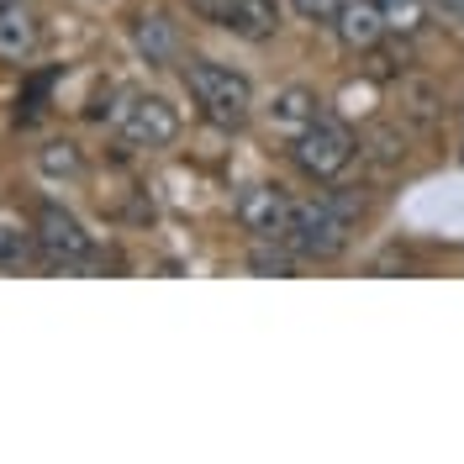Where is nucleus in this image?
<instances>
[{"instance_id":"nucleus-1","label":"nucleus","mask_w":464,"mask_h":464,"mask_svg":"<svg viewBox=\"0 0 464 464\" xmlns=\"http://www.w3.org/2000/svg\"><path fill=\"white\" fill-rule=\"evenodd\" d=\"M185 90H190V101L201 106V116L211 127L237 132V127L254 116V85H248V74H237L227 63L190 58V63H185Z\"/></svg>"},{"instance_id":"nucleus-2","label":"nucleus","mask_w":464,"mask_h":464,"mask_svg":"<svg viewBox=\"0 0 464 464\" xmlns=\"http://www.w3.org/2000/svg\"><path fill=\"white\" fill-rule=\"evenodd\" d=\"M353 211L359 206L343 196H317V201H295L290 217V254L295 259H338L348 248V232H353Z\"/></svg>"},{"instance_id":"nucleus-3","label":"nucleus","mask_w":464,"mask_h":464,"mask_svg":"<svg viewBox=\"0 0 464 464\" xmlns=\"http://www.w3.org/2000/svg\"><path fill=\"white\" fill-rule=\"evenodd\" d=\"M353 153H359V138L348 132L343 121H333V116H317L301 138H290V164L306 179H317V185H333L353 164Z\"/></svg>"},{"instance_id":"nucleus-4","label":"nucleus","mask_w":464,"mask_h":464,"mask_svg":"<svg viewBox=\"0 0 464 464\" xmlns=\"http://www.w3.org/2000/svg\"><path fill=\"white\" fill-rule=\"evenodd\" d=\"M116 127L132 148H169L179 138V111L164 95H127V106L116 111Z\"/></svg>"},{"instance_id":"nucleus-5","label":"nucleus","mask_w":464,"mask_h":464,"mask_svg":"<svg viewBox=\"0 0 464 464\" xmlns=\"http://www.w3.org/2000/svg\"><path fill=\"white\" fill-rule=\"evenodd\" d=\"M232 211H237V227L254 232L259 243H285L290 217H295V201L285 196V185H248Z\"/></svg>"},{"instance_id":"nucleus-6","label":"nucleus","mask_w":464,"mask_h":464,"mask_svg":"<svg viewBox=\"0 0 464 464\" xmlns=\"http://www.w3.org/2000/svg\"><path fill=\"white\" fill-rule=\"evenodd\" d=\"M32 237H37V248H43V259L53 264H85L90 259V232L80 227V217L74 211H63L58 201H43L37 206V222H32Z\"/></svg>"},{"instance_id":"nucleus-7","label":"nucleus","mask_w":464,"mask_h":464,"mask_svg":"<svg viewBox=\"0 0 464 464\" xmlns=\"http://www.w3.org/2000/svg\"><path fill=\"white\" fill-rule=\"evenodd\" d=\"M322 116V101H317V90H306V85H285V90H275V101H269V132L275 138H301L312 121Z\"/></svg>"},{"instance_id":"nucleus-8","label":"nucleus","mask_w":464,"mask_h":464,"mask_svg":"<svg viewBox=\"0 0 464 464\" xmlns=\"http://www.w3.org/2000/svg\"><path fill=\"white\" fill-rule=\"evenodd\" d=\"M333 32L343 37V48H353V53H375L380 43L391 37L375 0H348L343 11H338V22H333Z\"/></svg>"},{"instance_id":"nucleus-9","label":"nucleus","mask_w":464,"mask_h":464,"mask_svg":"<svg viewBox=\"0 0 464 464\" xmlns=\"http://www.w3.org/2000/svg\"><path fill=\"white\" fill-rule=\"evenodd\" d=\"M37 43H43V27H37L32 11H22V5L0 11V63H11V69L32 63L37 58Z\"/></svg>"},{"instance_id":"nucleus-10","label":"nucleus","mask_w":464,"mask_h":464,"mask_svg":"<svg viewBox=\"0 0 464 464\" xmlns=\"http://www.w3.org/2000/svg\"><path fill=\"white\" fill-rule=\"evenodd\" d=\"M132 43H138V53H143L148 63H169V58L179 53V32H174L169 11L148 5L143 16L132 22Z\"/></svg>"},{"instance_id":"nucleus-11","label":"nucleus","mask_w":464,"mask_h":464,"mask_svg":"<svg viewBox=\"0 0 464 464\" xmlns=\"http://www.w3.org/2000/svg\"><path fill=\"white\" fill-rule=\"evenodd\" d=\"M227 32L248 37V43H269L280 32V0H232Z\"/></svg>"},{"instance_id":"nucleus-12","label":"nucleus","mask_w":464,"mask_h":464,"mask_svg":"<svg viewBox=\"0 0 464 464\" xmlns=\"http://www.w3.org/2000/svg\"><path fill=\"white\" fill-rule=\"evenodd\" d=\"M391 37H417L428 27V0H375Z\"/></svg>"},{"instance_id":"nucleus-13","label":"nucleus","mask_w":464,"mask_h":464,"mask_svg":"<svg viewBox=\"0 0 464 464\" xmlns=\"http://www.w3.org/2000/svg\"><path fill=\"white\" fill-rule=\"evenodd\" d=\"M401 101H406V116H411L417 127H433V121H438V95H433V85H417V80H406V85H401Z\"/></svg>"},{"instance_id":"nucleus-14","label":"nucleus","mask_w":464,"mask_h":464,"mask_svg":"<svg viewBox=\"0 0 464 464\" xmlns=\"http://www.w3.org/2000/svg\"><path fill=\"white\" fill-rule=\"evenodd\" d=\"M37 164H43L48 174H69V179L85 169V159H80V148L74 143H48L43 153H37Z\"/></svg>"},{"instance_id":"nucleus-15","label":"nucleus","mask_w":464,"mask_h":464,"mask_svg":"<svg viewBox=\"0 0 464 464\" xmlns=\"http://www.w3.org/2000/svg\"><path fill=\"white\" fill-rule=\"evenodd\" d=\"M290 5H295V16H301V22L333 27V22H338V11H343L348 0H290Z\"/></svg>"},{"instance_id":"nucleus-16","label":"nucleus","mask_w":464,"mask_h":464,"mask_svg":"<svg viewBox=\"0 0 464 464\" xmlns=\"http://www.w3.org/2000/svg\"><path fill=\"white\" fill-rule=\"evenodd\" d=\"M254 269H264V275H290V264H295V254H280V248H269V243H264V248H254Z\"/></svg>"},{"instance_id":"nucleus-17","label":"nucleus","mask_w":464,"mask_h":464,"mask_svg":"<svg viewBox=\"0 0 464 464\" xmlns=\"http://www.w3.org/2000/svg\"><path fill=\"white\" fill-rule=\"evenodd\" d=\"M370 143H375V159H385V164H396V153H401V148H396V132H391V127H385V132H375Z\"/></svg>"},{"instance_id":"nucleus-18","label":"nucleus","mask_w":464,"mask_h":464,"mask_svg":"<svg viewBox=\"0 0 464 464\" xmlns=\"http://www.w3.org/2000/svg\"><path fill=\"white\" fill-rule=\"evenodd\" d=\"M433 5L449 16V22H454V27H464V0H433Z\"/></svg>"},{"instance_id":"nucleus-19","label":"nucleus","mask_w":464,"mask_h":464,"mask_svg":"<svg viewBox=\"0 0 464 464\" xmlns=\"http://www.w3.org/2000/svg\"><path fill=\"white\" fill-rule=\"evenodd\" d=\"M11 5H22V0H0V11H11Z\"/></svg>"}]
</instances>
